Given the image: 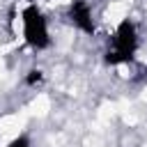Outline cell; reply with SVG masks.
Returning a JSON list of instances; mask_svg holds the SVG:
<instances>
[{"mask_svg":"<svg viewBox=\"0 0 147 147\" xmlns=\"http://www.w3.org/2000/svg\"><path fill=\"white\" fill-rule=\"evenodd\" d=\"M7 147H32V142H30V138H28L25 133H21V136H16Z\"/></svg>","mask_w":147,"mask_h":147,"instance_id":"cell-5","label":"cell"},{"mask_svg":"<svg viewBox=\"0 0 147 147\" xmlns=\"http://www.w3.org/2000/svg\"><path fill=\"white\" fill-rule=\"evenodd\" d=\"M44 80V71L41 69H32V71H28V76H25V83L28 85H39Z\"/></svg>","mask_w":147,"mask_h":147,"instance_id":"cell-4","label":"cell"},{"mask_svg":"<svg viewBox=\"0 0 147 147\" xmlns=\"http://www.w3.org/2000/svg\"><path fill=\"white\" fill-rule=\"evenodd\" d=\"M138 48H140V34H138L136 23L131 18H122L113 30L110 48L106 51L103 60L110 67H124V64H131L136 60Z\"/></svg>","mask_w":147,"mask_h":147,"instance_id":"cell-1","label":"cell"},{"mask_svg":"<svg viewBox=\"0 0 147 147\" xmlns=\"http://www.w3.org/2000/svg\"><path fill=\"white\" fill-rule=\"evenodd\" d=\"M67 18H69L71 25H74L76 30H80L83 34H94V32H96L92 5H90L87 0H71L69 7H67Z\"/></svg>","mask_w":147,"mask_h":147,"instance_id":"cell-3","label":"cell"},{"mask_svg":"<svg viewBox=\"0 0 147 147\" xmlns=\"http://www.w3.org/2000/svg\"><path fill=\"white\" fill-rule=\"evenodd\" d=\"M21 37L32 51H46L53 44L48 18L37 2H28L21 9Z\"/></svg>","mask_w":147,"mask_h":147,"instance_id":"cell-2","label":"cell"}]
</instances>
